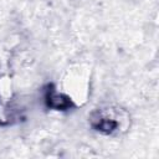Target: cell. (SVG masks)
<instances>
[{"label": "cell", "mask_w": 159, "mask_h": 159, "mask_svg": "<svg viewBox=\"0 0 159 159\" xmlns=\"http://www.w3.org/2000/svg\"><path fill=\"white\" fill-rule=\"evenodd\" d=\"M89 123L93 129L104 134H112L119 127V122L117 120L116 116L112 111L108 109H97L92 112L89 117Z\"/></svg>", "instance_id": "1"}, {"label": "cell", "mask_w": 159, "mask_h": 159, "mask_svg": "<svg viewBox=\"0 0 159 159\" xmlns=\"http://www.w3.org/2000/svg\"><path fill=\"white\" fill-rule=\"evenodd\" d=\"M45 101L47 103V107L53 108V109L63 111V109H68L70 107H72V101L68 97L56 92L52 86L47 87L46 94H45Z\"/></svg>", "instance_id": "2"}]
</instances>
